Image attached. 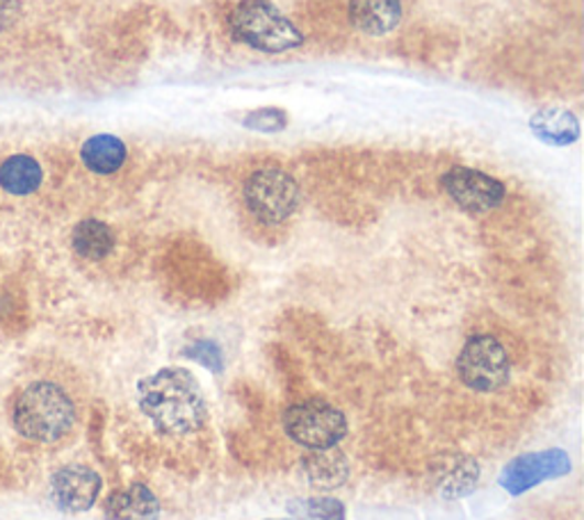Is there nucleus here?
<instances>
[{
  "label": "nucleus",
  "instance_id": "14",
  "mask_svg": "<svg viewBox=\"0 0 584 520\" xmlns=\"http://www.w3.org/2000/svg\"><path fill=\"white\" fill-rule=\"evenodd\" d=\"M126 158H128L126 144L119 138L106 136V133L85 140V144L80 149L83 165L91 174H99V176L117 174L123 167Z\"/></svg>",
  "mask_w": 584,
  "mask_h": 520
},
{
  "label": "nucleus",
  "instance_id": "20",
  "mask_svg": "<svg viewBox=\"0 0 584 520\" xmlns=\"http://www.w3.org/2000/svg\"><path fill=\"white\" fill-rule=\"evenodd\" d=\"M12 17V0H0V28H3Z\"/></svg>",
  "mask_w": 584,
  "mask_h": 520
},
{
  "label": "nucleus",
  "instance_id": "10",
  "mask_svg": "<svg viewBox=\"0 0 584 520\" xmlns=\"http://www.w3.org/2000/svg\"><path fill=\"white\" fill-rule=\"evenodd\" d=\"M352 25L370 37H381L402 21V0H349Z\"/></svg>",
  "mask_w": 584,
  "mask_h": 520
},
{
  "label": "nucleus",
  "instance_id": "5",
  "mask_svg": "<svg viewBox=\"0 0 584 520\" xmlns=\"http://www.w3.org/2000/svg\"><path fill=\"white\" fill-rule=\"evenodd\" d=\"M245 204L258 221L277 226L298 213L302 204V189L295 176L285 170L261 167L245 183Z\"/></svg>",
  "mask_w": 584,
  "mask_h": 520
},
{
  "label": "nucleus",
  "instance_id": "19",
  "mask_svg": "<svg viewBox=\"0 0 584 520\" xmlns=\"http://www.w3.org/2000/svg\"><path fill=\"white\" fill-rule=\"evenodd\" d=\"M285 121H288L285 112H281L277 108H263V110L249 112L245 117V126L253 128V130H261V133H274V130H283Z\"/></svg>",
  "mask_w": 584,
  "mask_h": 520
},
{
  "label": "nucleus",
  "instance_id": "15",
  "mask_svg": "<svg viewBox=\"0 0 584 520\" xmlns=\"http://www.w3.org/2000/svg\"><path fill=\"white\" fill-rule=\"evenodd\" d=\"M532 133L553 147H569L580 136V123L573 112L560 108L539 110L530 121Z\"/></svg>",
  "mask_w": 584,
  "mask_h": 520
},
{
  "label": "nucleus",
  "instance_id": "8",
  "mask_svg": "<svg viewBox=\"0 0 584 520\" xmlns=\"http://www.w3.org/2000/svg\"><path fill=\"white\" fill-rule=\"evenodd\" d=\"M441 185L447 197L471 215L491 213L507 197V187L502 181L473 167L447 170L441 178Z\"/></svg>",
  "mask_w": 584,
  "mask_h": 520
},
{
  "label": "nucleus",
  "instance_id": "3",
  "mask_svg": "<svg viewBox=\"0 0 584 520\" xmlns=\"http://www.w3.org/2000/svg\"><path fill=\"white\" fill-rule=\"evenodd\" d=\"M229 30L236 42L268 55L295 51L304 44L302 30L272 0H240L229 14Z\"/></svg>",
  "mask_w": 584,
  "mask_h": 520
},
{
  "label": "nucleus",
  "instance_id": "18",
  "mask_svg": "<svg viewBox=\"0 0 584 520\" xmlns=\"http://www.w3.org/2000/svg\"><path fill=\"white\" fill-rule=\"evenodd\" d=\"M183 356L194 364H199L202 368L210 370L213 375H221L224 372V351L221 347L210 340V338H202V340H194L187 347H183Z\"/></svg>",
  "mask_w": 584,
  "mask_h": 520
},
{
  "label": "nucleus",
  "instance_id": "1",
  "mask_svg": "<svg viewBox=\"0 0 584 520\" xmlns=\"http://www.w3.org/2000/svg\"><path fill=\"white\" fill-rule=\"evenodd\" d=\"M138 407L158 434L190 436L208 420L204 388L185 368H162L138 383Z\"/></svg>",
  "mask_w": 584,
  "mask_h": 520
},
{
  "label": "nucleus",
  "instance_id": "7",
  "mask_svg": "<svg viewBox=\"0 0 584 520\" xmlns=\"http://www.w3.org/2000/svg\"><path fill=\"white\" fill-rule=\"evenodd\" d=\"M573 470L569 452L562 447H548L537 452H526L513 457L500 473L498 484L511 496H523L543 481L566 477Z\"/></svg>",
  "mask_w": 584,
  "mask_h": 520
},
{
  "label": "nucleus",
  "instance_id": "17",
  "mask_svg": "<svg viewBox=\"0 0 584 520\" xmlns=\"http://www.w3.org/2000/svg\"><path fill=\"white\" fill-rule=\"evenodd\" d=\"M288 509L298 516H304L309 520H347V509L338 498L329 496H317L306 500L290 502Z\"/></svg>",
  "mask_w": 584,
  "mask_h": 520
},
{
  "label": "nucleus",
  "instance_id": "6",
  "mask_svg": "<svg viewBox=\"0 0 584 520\" xmlns=\"http://www.w3.org/2000/svg\"><path fill=\"white\" fill-rule=\"evenodd\" d=\"M457 375L475 393H498L511 379L507 349L489 334L471 336L457 356Z\"/></svg>",
  "mask_w": 584,
  "mask_h": 520
},
{
  "label": "nucleus",
  "instance_id": "12",
  "mask_svg": "<svg viewBox=\"0 0 584 520\" xmlns=\"http://www.w3.org/2000/svg\"><path fill=\"white\" fill-rule=\"evenodd\" d=\"M302 464H304V473L311 486L317 491L338 489V486H343L349 475V462L338 447L313 449L309 457H304Z\"/></svg>",
  "mask_w": 584,
  "mask_h": 520
},
{
  "label": "nucleus",
  "instance_id": "13",
  "mask_svg": "<svg viewBox=\"0 0 584 520\" xmlns=\"http://www.w3.org/2000/svg\"><path fill=\"white\" fill-rule=\"evenodd\" d=\"M42 181V165L32 155L17 153L0 162V187L12 197H28V194L40 189Z\"/></svg>",
  "mask_w": 584,
  "mask_h": 520
},
{
  "label": "nucleus",
  "instance_id": "11",
  "mask_svg": "<svg viewBox=\"0 0 584 520\" xmlns=\"http://www.w3.org/2000/svg\"><path fill=\"white\" fill-rule=\"evenodd\" d=\"M160 500L147 484L136 481L106 500V520H160Z\"/></svg>",
  "mask_w": 584,
  "mask_h": 520
},
{
  "label": "nucleus",
  "instance_id": "16",
  "mask_svg": "<svg viewBox=\"0 0 584 520\" xmlns=\"http://www.w3.org/2000/svg\"><path fill=\"white\" fill-rule=\"evenodd\" d=\"M115 231L101 219H83L72 234L74 251L85 260H104L115 249Z\"/></svg>",
  "mask_w": 584,
  "mask_h": 520
},
{
  "label": "nucleus",
  "instance_id": "4",
  "mask_svg": "<svg viewBox=\"0 0 584 520\" xmlns=\"http://www.w3.org/2000/svg\"><path fill=\"white\" fill-rule=\"evenodd\" d=\"M283 432L292 443L309 452L329 449L347 438L349 422L338 407L324 400H306L285 409Z\"/></svg>",
  "mask_w": 584,
  "mask_h": 520
},
{
  "label": "nucleus",
  "instance_id": "9",
  "mask_svg": "<svg viewBox=\"0 0 584 520\" xmlns=\"http://www.w3.org/2000/svg\"><path fill=\"white\" fill-rule=\"evenodd\" d=\"M104 489V477L91 466L69 464L53 473L48 484V496L53 505L64 513L89 511L99 500Z\"/></svg>",
  "mask_w": 584,
  "mask_h": 520
},
{
  "label": "nucleus",
  "instance_id": "2",
  "mask_svg": "<svg viewBox=\"0 0 584 520\" xmlns=\"http://www.w3.org/2000/svg\"><path fill=\"white\" fill-rule=\"evenodd\" d=\"M17 432L32 443H57L76 427V404L67 390L53 381L25 386L12 409Z\"/></svg>",
  "mask_w": 584,
  "mask_h": 520
}]
</instances>
